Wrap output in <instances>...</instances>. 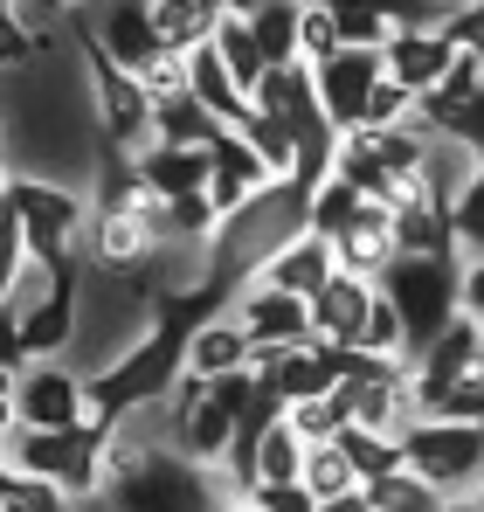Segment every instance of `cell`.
Returning a JSON list of instances; mask_svg holds the SVG:
<instances>
[{
    "label": "cell",
    "instance_id": "6da1fadb",
    "mask_svg": "<svg viewBox=\"0 0 484 512\" xmlns=\"http://www.w3.org/2000/svg\"><path fill=\"white\" fill-rule=\"evenodd\" d=\"M187 374V326L180 319H160L153 333L139 346H125L111 367H97L90 374V409H104V416H146V409H160L166 388Z\"/></svg>",
    "mask_w": 484,
    "mask_h": 512
},
{
    "label": "cell",
    "instance_id": "7a4b0ae2",
    "mask_svg": "<svg viewBox=\"0 0 484 512\" xmlns=\"http://www.w3.org/2000/svg\"><path fill=\"white\" fill-rule=\"evenodd\" d=\"M90 215H97V201L70 187V180H49V173H7V222H21V236H28V250L42 256V263H56V270H70V256L77 243L90 236Z\"/></svg>",
    "mask_w": 484,
    "mask_h": 512
},
{
    "label": "cell",
    "instance_id": "3957f363",
    "mask_svg": "<svg viewBox=\"0 0 484 512\" xmlns=\"http://www.w3.org/2000/svg\"><path fill=\"white\" fill-rule=\"evenodd\" d=\"M77 63H83V84H90V111H97V146H118V153H146L153 146V97L146 84L90 35V21L77 28Z\"/></svg>",
    "mask_w": 484,
    "mask_h": 512
},
{
    "label": "cell",
    "instance_id": "277c9868",
    "mask_svg": "<svg viewBox=\"0 0 484 512\" xmlns=\"http://www.w3.org/2000/svg\"><path fill=\"white\" fill-rule=\"evenodd\" d=\"M381 291L402 305L408 319V340L415 353L436 340L450 319H457V291H464V256H395L388 263V277H381Z\"/></svg>",
    "mask_w": 484,
    "mask_h": 512
},
{
    "label": "cell",
    "instance_id": "5b68a950",
    "mask_svg": "<svg viewBox=\"0 0 484 512\" xmlns=\"http://www.w3.org/2000/svg\"><path fill=\"white\" fill-rule=\"evenodd\" d=\"M408 471L429 478L436 492H484V423H443L422 416L408 423Z\"/></svg>",
    "mask_w": 484,
    "mask_h": 512
},
{
    "label": "cell",
    "instance_id": "8992f818",
    "mask_svg": "<svg viewBox=\"0 0 484 512\" xmlns=\"http://www.w3.org/2000/svg\"><path fill=\"white\" fill-rule=\"evenodd\" d=\"M28 429H83L90 423V374H77L70 360H35L14 388H0V423Z\"/></svg>",
    "mask_w": 484,
    "mask_h": 512
},
{
    "label": "cell",
    "instance_id": "52a82bcc",
    "mask_svg": "<svg viewBox=\"0 0 484 512\" xmlns=\"http://www.w3.org/2000/svg\"><path fill=\"white\" fill-rule=\"evenodd\" d=\"M83 250H90V270L104 277H146L173 243H166V222L146 208H97Z\"/></svg>",
    "mask_w": 484,
    "mask_h": 512
},
{
    "label": "cell",
    "instance_id": "ba28073f",
    "mask_svg": "<svg viewBox=\"0 0 484 512\" xmlns=\"http://www.w3.org/2000/svg\"><path fill=\"white\" fill-rule=\"evenodd\" d=\"M332 277H339V250H332V236L298 229V236H284L277 250L256 263L249 284H270V291H291V298H319Z\"/></svg>",
    "mask_w": 484,
    "mask_h": 512
},
{
    "label": "cell",
    "instance_id": "9c48e42d",
    "mask_svg": "<svg viewBox=\"0 0 484 512\" xmlns=\"http://www.w3.org/2000/svg\"><path fill=\"white\" fill-rule=\"evenodd\" d=\"M83 340V298H77V270H63L56 298L35 305L21 326H7V346H21L28 360H70Z\"/></svg>",
    "mask_w": 484,
    "mask_h": 512
},
{
    "label": "cell",
    "instance_id": "30bf717a",
    "mask_svg": "<svg viewBox=\"0 0 484 512\" xmlns=\"http://www.w3.org/2000/svg\"><path fill=\"white\" fill-rule=\"evenodd\" d=\"M312 77H319L325 118H332L339 132H353V125H367V97H374V84L388 77V63H381V49H339V56L319 63Z\"/></svg>",
    "mask_w": 484,
    "mask_h": 512
},
{
    "label": "cell",
    "instance_id": "8fae6325",
    "mask_svg": "<svg viewBox=\"0 0 484 512\" xmlns=\"http://www.w3.org/2000/svg\"><path fill=\"white\" fill-rule=\"evenodd\" d=\"M229 312L249 326L256 346H305L312 340V298H291V291H270V284H242Z\"/></svg>",
    "mask_w": 484,
    "mask_h": 512
},
{
    "label": "cell",
    "instance_id": "7c38bea8",
    "mask_svg": "<svg viewBox=\"0 0 484 512\" xmlns=\"http://www.w3.org/2000/svg\"><path fill=\"white\" fill-rule=\"evenodd\" d=\"M457 42L443 35V28H402V35H388V49H381V63H388V77L408 84L415 97H429V90L443 84L450 70H457Z\"/></svg>",
    "mask_w": 484,
    "mask_h": 512
},
{
    "label": "cell",
    "instance_id": "4fadbf2b",
    "mask_svg": "<svg viewBox=\"0 0 484 512\" xmlns=\"http://www.w3.org/2000/svg\"><path fill=\"white\" fill-rule=\"evenodd\" d=\"M270 187H277V180H270V167H263V153H256L242 132H229V139L215 146V180H208L215 215H222V222H236L242 208H256Z\"/></svg>",
    "mask_w": 484,
    "mask_h": 512
},
{
    "label": "cell",
    "instance_id": "5bb4252c",
    "mask_svg": "<svg viewBox=\"0 0 484 512\" xmlns=\"http://www.w3.org/2000/svg\"><path fill=\"white\" fill-rule=\"evenodd\" d=\"M374 298H381V284H367V277L339 270L319 298H312V340H319V346H360Z\"/></svg>",
    "mask_w": 484,
    "mask_h": 512
},
{
    "label": "cell",
    "instance_id": "9a60e30c",
    "mask_svg": "<svg viewBox=\"0 0 484 512\" xmlns=\"http://www.w3.org/2000/svg\"><path fill=\"white\" fill-rule=\"evenodd\" d=\"M332 250H339V270H353V277L381 284V277H388V263L402 256V243H395V208L367 201V208L332 236Z\"/></svg>",
    "mask_w": 484,
    "mask_h": 512
},
{
    "label": "cell",
    "instance_id": "2e32d148",
    "mask_svg": "<svg viewBox=\"0 0 484 512\" xmlns=\"http://www.w3.org/2000/svg\"><path fill=\"white\" fill-rule=\"evenodd\" d=\"M249 326H242L236 312H215V319H201L194 333H187V374H201V381H222V374H249Z\"/></svg>",
    "mask_w": 484,
    "mask_h": 512
},
{
    "label": "cell",
    "instance_id": "e0dca14e",
    "mask_svg": "<svg viewBox=\"0 0 484 512\" xmlns=\"http://www.w3.org/2000/svg\"><path fill=\"white\" fill-rule=\"evenodd\" d=\"M139 173H146V187L160 194V201H180V194H208V180H215V146H146L139 153Z\"/></svg>",
    "mask_w": 484,
    "mask_h": 512
},
{
    "label": "cell",
    "instance_id": "ac0fdd59",
    "mask_svg": "<svg viewBox=\"0 0 484 512\" xmlns=\"http://www.w3.org/2000/svg\"><path fill=\"white\" fill-rule=\"evenodd\" d=\"M125 70H139L146 56H160V35H153V0H111L104 7V21L90 28Z\"/></svg>",
    "mask_w": 484,
    "mask_h": 512
},
{
    "label": "cell",
    "instance_id": "d6986e66",
    "mask_svg": "<svg viewBox=\"0 0 484 512\" xmlns=\"http://www.w3.org/2000/svg\"><path fill=\"white\" fill-rule=\"evenodd\" d=\"M222 14H229L222 0H153V35H160V49H173V56H194V49L215 42Z\"/></svg>",
    "mask_w": 484,
    "mask_h": 512
},
{
    "label": "cell",
    "instance_id": "ffe728a7",
    "mask_svg": "<svg viewBox=\"0 0 484 512\" xmlns=\"http://www.w3.org/2000/svg\"><path fill=\"white\" fill-rule=\"evenodd\" d=\"M187 70H194V97H201L215 118H229V125H249V118H256V97L236 84V70L222 63V49H215V42H208V49H194V56H187Z\"/></svg>",
    "mask_w": 484,
    "mask_h": 512
},
{
    "label": "cell",
    "instance_id": "44dd1931",
    "mask_svg": "<svg viewBox=\"0 0 484 512\" xmlns=\"http://www.w3.org/2000/svg\"><path fill=\"white\" fill-rule=\"evenodd\" d=\"M395 243L402 256H457V215H450V201H408L395 208Z\"/></svg>",
    "mask_w": 484,
    "mask_h": 512
},
{
    "label": "cell",
    "instance_id": "7402d4cb",
    "mask_svg": "<svg viewBox=\"0 0 484 512\" xmlns=\"http://www.w3.org/2000/svg\"><path fill=\"white\" fill-rule=\"evenodd\" d=\"M236 125L229 118H215L201 97H173V104H160V118H153V139L160 146H222Z\"/></svg>",
    "mask_w": 484,
    "mask_h": 512
},
{
    "label": "cell",
    "instance_id": "603a6c76",
    "mask_svg": "<svg viewBox=\"0 0 484 512\" xmlns=\"http://www.w3.org/2000/svg\"><path fill=\"white\" fill-rule=\"evenodd\" d=\"M249 28H256V42H263V63H270V70H277V63H305V56H298L305 0H256V7H249Z\"/></svg>",
    "mask_w": 484,
    "mask_h": 512
},
{
    "label": "cell",
    "instance_id": "cb8c5ba5",
    "mask_svg": "<svg viewBox=\"0 0 484 512\" xmlns=\"http://www.w3.org/2000/svg\"><path fill=\"white\" fill-rule=\"evenodd\" d=\"M242 139L263 153V167H270V180H298V125L291 118H270V111H256L249 125H236Z\"/></svg>",
    "mask_w": 484,
    "mask_h": 512
},
{
    "label": "cell",
    "instance_id": "d4e9b609",
    "mask_svg": "<svg viewBox=\"0 0 484 512\" xmlns=\"http://www.w3.org/2000/svg\"><path fill=\"white\" fill-rule=\"evenodd\" d=\"M374 512H443L450 506V492H436L429 478H415V471H388V478H367L360 485Z\"/></svg>",
    "mask_w": 484,
    "mask_h": 512
},
{
    "label": "cell",
    "instance_id": "484cf974",
    "mask_svg": "<svg viewBox=\"0 0 484 512\" xmlns=\"http://www.w3.org/2000/svg\"><path fill=\"white\" fill-rule=\"evenodd\" d=\"M312 499H346V492H360V471H353V457H346V443H312L305 450V478H298Z\"/></svg>",
    "mask_w": 484,
    "mask_h": 512
},
{
    "label": "cell",
    "instance_id": "4316f807",
    "mask_svg": "<svg viewBox=\"0 0 484 512\" xmlns=\"http://www.w3.org/2000/svg\"><path fill=\"white\" fill-rule=\"evenodd\" d=\"M339 443H346L360 485H367V478H388V471H408V443H402V436H388V429H360V423H353Z\"/></svg>",
    "mask_w": 484,
    "mask_h": 512
},
{
    "label": "cell",
    "instance_id": "83f0119b",
    "mask_svg": "<svg viewBox=\"0 0 484 512\" xmlns=\"http://www.w3.org/2000/svg\"><path fill=\"white\" fill-rule=\"evenodd\" d=\"M215 49H222V63L236 70V84L256 97V84H263V42H256V28H249V14H222V28H215Z\"/></svg>",
    "mask_w": 484,
    "mask_h": 512
},
{
    "label": "cell",
    "instance_id": "f1b7e54d",
    "mask_svg": "<svg viewBox=\"0 0 484 512\" xmlns=\"http://www.w3.org/2000/svg\"><path fill=\"white\" fill-rule=\"evenodd\" d=\"M305 450H312V443H305V436L291 429V416H284V423L263 436V450H256L263 485H298V478H305Z\"/></svg>",
    "mask_w": 484,
    "mask_h": 512
},
{
    "label": "cell",
    "instance_id": "f546056e",
    "mask_svg": "<svg viewBox=\"0 0 484 512\" xmlns=\"http://www.w3.org/2000/svg\"><path fill=\"white\" fill-rule=\"evenodd\" d=\"M0 512H77V499L56 478H28V471H0Z\"/></svg>",
    "mask_w": 484,
    "mask_h": 512
},
{
    "label": "cell",
    "instance_id": "4dcf8cb0",
    "mask_svg": "<svg viewBox=\"0 0 484 512\" xmlns=\"http://www.w3.org/2000/svg\"><path fill=\"white\" fill-rule=\"evenodd\" d=\"M332 14H339V35H346V49H388V35H402V28L381 14V0H339Z\"/></svg>",
    "mask_w": 484,
    "mask_h": 512
},
{
    "label": "cell",
    "instance_id": "1f68e13d",
    "mask_svg": "<svg viewBox=\"0 0 484 512\" xmlns=\"http://www.w3.org/2000/svg\"><path fill=\"white\" fill-rule=\"evenodd\" d=\"M360 208H367V194H360L346 173H332L319 194H312V229H319V236H339V229H346Z\"/></svg>",
    "mask_w": 484,
    "mask_h": 512
},
{
    "label": "cell",
    "instance_id": "d6a6232c",
    "mask_svg": "<svg viewBox=\"0 0 484 512\" xmlns=\"http://www.w3.org/2000/svg\"><path fill=\"white\" fill-rule=\"evenodd\" d=\"M139 84H146V97H153V111L160 104H173V97H194V70H187V56H173V49H160V56H146L139 70H132Z\"/></svg>",
    "mask_w": 484,
    "mask_h": 512
},
{
    "label": "cell",
    "instance_id": "836d02e7",
    "mask_svg": "<svg viewBox=\"0 0 484 512\" xmlns=\"http://www.w3.org/2000/svg\"><path fill=\"white\" fill-rule=\"evenodd\" d=\"M450 215H457V256H464V263H484V167L471 173V187L450 201Z\"/></svg>",
    "mask_w": 484,
    "mask_h": 512
},
{
    "label": "cell",
    "instance_id": "e575fe53",
    "mask_svg": "<svg viewBox=\"0 0 484 512\" xmlns=\"http://www.w3.org/2000/svg\"><path fill=\"white\" fill-rule=\"evenodd\" d=\"M415 104H422V97H415L408 84H395V77H381V84H374V97H367V125H374V132H395V125H415Z\"/></svg>",
    "mask_w": 484,
    "mask_h": 512
},
{
    "label": "cell",
    "instance_id": "d590c367",
    "mask_svg": "<svg viewBox=\"0 0 484 512\" xmlns=\"http://www.w3.org/2000/svg\"><path fill=\"white\" fill-rule=\"evenodd\" d=\"M346 49V35H339V14L332 7H305V35H298V56L319 70V63H332Z\"/></svg>",
    "mask_w": 484,
    "mask_h": 512
},
{
    "label": "cell",
    "instance_id": "8d00e7d4",
    "mask_svg": "<svg viewBox=\"0 0 484 512\" xmlns=\"http://www.w3.org/2000/svg\"><path fill=\"white\" fill-rule=\"evenodd\" d=\"M422 132H436V139H457V146H471L484 160V90L471 97V104H457V111H443V118H429Z\"/></svg>",
    "mask_w": 484,
    "mask_h": 512
},
{
    "label": "cell",
    "instance_id": "74e56055",
    "mask_svg": "<svg viewBox=\"0 0 484 512\" xmlns=\"http://www.w3.org/2000/svg\"><path fill=\"white\" fill-rule=\"evenodd\" d=\"M429 416H443V423H484V367H471L457 388H443V402Z\"/></svg>",
    "mask_w": 484,
    "mask_h": 512
},
{
    "label": "cell",
    "instance_id": "f35d334b",
    "mask_svg": "<svg viewBox=\"0 0 484 512\" xmlns=\"http://www.w3.org/2000/svg\"><path fill=\"white\" fill-rule=\"evenodd\" d=\"M443 35L464 49V56H478L484 63V0H471V7H457L450 21H443Z\"/></svg>",
    "mask_w": 484,
    "mask_h": 512
},
{
    "label": "cell",
    "instance_id": "ab89813d",
    "mask_svg": "<svg viewBox=\"0 0 484 512\" xmlns=\"http://www.w3.org/2000/svg\"><path fill=\"white\" fill-rule=\"evenodd\" d=\"M249 499H256L263 512H319V499H312L305 485H256Z\"/></svg>",
    "mask_w": 484,
    "mask_h": 512
},
{
    "label": "cell",
    "instance_id": "60d3db41",
    "mask_svg": "<svg viewBox=\"0 0 484 512\" xmlns=\"http://www.w3.org/2000/svg\"><path fill=\"white\" fill-rule=\"evenodd\" d=\"M457 312H471L484 326V263H464V291H457Z\"/></svg>",
    "mask_w": 484,
    "mask_h": 512
},
{
    "label": "cell",
    "instance_id": "b9f144b4",
    "mask_svg": "<svg viewBox=\"0 0 484 512\" xmlns=\"http://www.w3.org/2000/svg\"><path fill=\"white\" fill-rule=\"evenodd\" d=\"M319 512H374V499L367 492H346V499H325Z\"/></svg>",
    "mask_w": 484,
    "mask_h": 512
},
{
    "label": "cell",
    "instance_id": "7bdbcfd3",
    "mask_svg": "<svg viewBox=\"0 0 484 512\" xmlns=\"http://www.w3.org/2000/svg\"><path fill=\"white\" fill-rule=\"evenodd\" d=\"M443 512H484V492H450V506Z\"/></svg>",
    "mask_w": 484,
    "mask_h": 512
},
{
    "label": "cell",
    "instance_id": "ee69618b",
    "mask_svg": "<svg viewBox=\"0 0 484 512\" xmlns=\"http://www.w3.org/2000/svg\"><path fill=\"white\" fill-rule=\"evenodd\" d=\"M215 512H263V506H256V499H222Z\"/></svg>",
    "mask_w": 484,
    "mask_h": 512
},
{
    "label": "cell",
    "instance_id": "f6af8a7d",
    "mask_svg": "<svg viewBox=\"0 0 484 512\" xmlns=\"http://www.w3.org/2000/svg\"><path fill=\"white\" fill-rule=\"evenodd\" d=\"M222 7H229V14H249V7H256V0H222Z\"/></svg>",
    "mask_w": 484,
    "mask_h": 512
},
{
    "label": "cell",
    "instance_id": "bcb514c9",
    "mask_svg": "<svg viewBox=\"0 0 484 512\" xmlns=\"http://www.w3.org/2000/svg\"><path fill=\"white\" fill-rule=\"evenodd\" d=\"M305 7H339V0H305Z\"/></svg>",
    "mask_w": 484,
    "mask_h": 512
},
{
    "label": "cell",
    "instance_id": "7dc6e473",
    "mask_svg": "<svg viewBox=\"0 0 484 512\" xmlns=\"http://www.w3.org/2000/svg\"><path fill=\"white\" fill-rule=\"evenodd\" d=\"M457 7H471V0H450V14H457Z\"/></svg>",
    "mask_w": 484,
    "mask_h": 512
}]
</instances>
